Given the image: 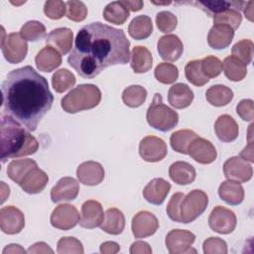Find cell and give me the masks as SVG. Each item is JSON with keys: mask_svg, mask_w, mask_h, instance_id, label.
I'll return each mask as SVG.
<instances>
[{"mask_svg": "<svg viewBox=\"0 0 254 254\" xmlns=\"http://www.w3.org/2000/svg\"><path fill=\"white\" fill-rule=\"evenodd\" d=\"M129 48L123 30L93 22L78 31L67 63L81 77L94 78L108 66L127 64Z\"/></svg>", "mask_w": 254, "mask_h": 254, "instance_id": "6da1fadb", "label": "cell"}, {"mask_svg": "<svg viewBox=\"0 0 254 254\" xmlns=\"http://www.w3.org/2000/svg\"><path fill=\"white\" fill-rule=\"evenodd\" d=\"M1 90L3 111L29 131L37 129L54 102L48 80L30 65L11 70Z\"/></svg>", "mask_w": 254, "mask_h": 254, "instance_id": "7a4b0ae2", "label": "cell"}, {"mask_svg": "<svg viewBox=\"0 0 254 254\" xmlns=\"http://www.w3.org/2000/svg\"><path fill=\"white\" fill-rule=\"evenodd\" d=\"M38 148L37 139L25 130L18 121L8 115H1L0 158L2 163L10 158L35 154Z\"/></svg>", "mask_w": 254, "mask_h": 254, "instance_id": "3957f363", "label": "cell"}, {"mask_svg": "<svg viewBox=\"0 0 254 254\" xmlns=\"http://www.w3.org/2000/svg\"><path fill=\"white\" fill-rule=\"evenodd\" d=\"M101 100V91L94 84H79L62 99V108L67 113H76L94 108Z\"/></svg>", "mask_w": 254, "mask_h": 254, "instance_id": "277c9868", "label": "cell"}, {"mask_svg": "<svg viewBox=\"0 0 254 254\" xmlns=\"http://www.w3.org/2000/svg\"><path fill=\"white\" fill-rule=\"evenodd\" d=\"M146 119L151 127L162 132H167L177 126L179 115L175 110L163 103L160 93H156L147 110Z\"/></svg>", "mask_w": 254, "mask_h": 254, "instance_id": "5b68a950", "label": "cell"}, {"mask_svg": "<svg viewBox=\"0 0 254 254\" xmlns=\"http://www.w3.org/2000/svg\"><path fill=\"white\" fill-rule=\"evenodd\" d=\"M208 204L207 194L200 190H193L184 196L180 205L183 223H190L203 213Z\"/></svg>", "mask_w": 254, "mask_h": 254, "instance_id": "8992f818", "label": "cell"}, {"mask_svg": "<svg viewBox=\"0 0 254 254\" xmlns=\"http://www.w3.org/2000/svg\"><path fill=\"white\" fill-rule=\"evenodd\" d=\"M2 34L3 37L1 40V50L5 60L10 64L21 63L27 56V41L22 38L20 33H10L6 37H4L5 33L3 28Z\"/></svg>", "mask_w": 254, "mask_h": 254, "instance_id": "52a82bcc", "label": "cell"}, {"mask_svg": "<svg viewBox=\"0 0 254 254\" xmlns=\"http://www.w3.org/2000/svg\"><path fill=\"white\" fill-rule=\"evenodd\" d=\"M236 222L235 213L221 205L215 206L208 217L209 227L219 234L231 233L236 227Z\"/></svg>", "mask_w": 254, "mask_h": 254, "instance_id": "ba28073f", "label": "cell"}, {"mask_svg": "<svg viewBox=\"0 0 254 254\" xmlns=\"http://www.w3.org/2000/svg\"><path fill=\"white\" fill-rule=\"evenodd\" d=\"M195 240V235L184 229H173L166 236V247L171 254H183L189 252H194L190 247Z\"/></svg>", "mask_w": 254, "mask_h": 254, "instance_id": "9c48e42d", "label": "cell"}, {"mask_svg": "<svg viewBox=\"0 0 254 254\" xmlns=\"http://www.w3.org/2000/svg\"><path fill=\"white\" fill-rule=\"evenodd\" d=\"M51 224L58 229L68 230L73 228L80 220L75 206L67 203L58 205L51 214Z\"/></svg>", "mask_w": 254, "mask_h": 254, "instance_id": "30bf717a", "label": "cell"}, {"mask_svg": "<svg viewBox=\"0 0 254 254\" xmlns=\"http://www.w3.org/2000/svg\"><path fill=\"white\" fill-rule=\"evenodd\" d=\"M168 153L165 141L156 136H147L139 144V154L146 162H159L163 160Z\"/></svg>", "mask_w": 254, "mask_h": 254, "instance_id": "8fae6325", "label": "cell"}, {"mask_svg": "<svg viewBox=\"0 0 254 254\" xmlns=\"http://www.w3.org/2000/svg\"><path fill=\"white\" fill-rule=\"evenodd\" d=\"M223 173L228 180L246 183L252 178L253 168L241 157H231L223 164Z\"/></svg>", "mask_w": 254, "mask_h": 254, "instance_id": "7c38bea8", "label": "cell"}, {"mask_svg": "<svg viewBox=\"0 0 254 254\" xmlns=\"http://www.w3.org/2000/svg\"><path fill=\"white\" fill-rule=\"evenodd\" d=\"M25 226V217L23 212L13 206H4L0 210V227L6 234H17Z\"/></svg>", "mask_w": 254, "mask_h": 254, "instance_id": "4fadbf2b", "label": "cell"}, {"mask_svg": "<svg viewBox=\"0 0 254 254\" xmlns=\"http://www.w3.org/2000/svg\"><path fill=\"white\" fill-rule=\"evenodd\" d=\"M132 232L135 238H145L153 235L159 228L157 217L150 211H139L132 219Z\"/></svg>", "mask_w": 254, "mask_h": 254, "instance_id": "5bb4252c", "label": "cell"}, {"mask_svg": "<svg viewBox=\"0 0 254 254\" xmlns=\"http://www.w3.org/2000/svg\"><path fill=\"white\" fill-rule=\"evenodd\" d=\"M188 155L199 164H210L216 159L217 152L211 142L197 136L190 144Z\"/></svg>", "mask_w": 254, "mask_h": 254, "instance_id": "9a60e30c", "label": "cell"}, {"mask_svg": "<svg viewBox=\"0 0 254 254\" xmlns=\"http://www.w3.org/2000/svg\"><path fill=\"white\" fill-rule=\"evenodd\" d=\"M78 191V182L71 177H64L52 188L51 198L53 202L73 200L76 198Z\"/></svg>", "mask_w": 254, "mask_h": 254, "instance_id": "2e32d148", "label": "cell"}, {"mask_svg": "<svg viewBox=\"0 0 254 254\" xmlns=\"http://www.w3.org/2000/svg\"><path fill=\"white\" fill-rule=\"evenodd\" d=\"M104 219L102 205L99 201L89 199L81 205V217L79 225L83 228H95L101 225Z\"/></svg>", "mask_w": 254, "mask_h": 254, "instance_id": "e0dca14e", "label": "cell"}, {"mask_svg": "<svg viewBox=\"0 0 254 254\" xmlns=\"http://www.w3.org/2000/svg\"><path fill=\"white\" fill-rule=\"evenodd\" d=\"M157 50L159 56L164 61L175 62L181 58L184 51V46L178 36L170 34L159 39Z\"/></svg>", "mask_w": 254, "mask_h": 254, "instance_id": "ac0fdd59", "label": "cell"}, {"mask_svg": "<svg viewBox=\"0 0 254 254\" xmlns=\"http://www.w3.org/2000/svg\"><path fill=\"white\" fill-rule=\"evenodd\" d=\"M76 176L81 184L85 186H96L104 179V169L98 162L87 161L77 167Z\"/></svg>", "mask_w": 254, "mask_h": 254, "instance_id": "d6986e66", "label": "cell"}, {"mask_svg": "<svg viewBox=\"0 0 254 254\" xmlns=\"http://www.w3.org/2000/svg\"><path fill=\"white\" fill-rule=\"evenodd\" d=\"M49 182L48 175L38 166L32 168L22 179L19 186L21 189L30 194L41 192Z\"/></svg>", "mask_w": 254, "mask_h": 254, "instance_id": "ffe728a7", "label": "cell"}, {"mask_svg": "<svg viewBox=\"0 0 254 254\" xmlns=\"http://www.w3.org/2000/svg\"><path fill=\"white\" fill-rule=\"evenodd\" d=\"M171 190V185L162 178H155L143 190L144 198L152 204H162Z\"/></svg>", "mask_w": 254, "mask_h": 254, "instance_id": "44dd1931", "label": "cell"}, {"mask_svg": "<svg viewBox=\"0 0 254 254\" xmlns=\"http://www.w3.org/2000/svg\"><path fill=\"white\" fill-rule=\"evenodd\" d=\"M234 37V30L223 24H214L207 35V44L214 50L227 48Z\"/></svg>", "mask_w": 254, "mask_h": 254, "instance_id": "7402d4cb", "label": "cell"}, {"mask_svg": "<svg viewBox=\"0 0 254 254\" xmlns=\"http://www.w3.org/2000/svg\"><path fill=\"white\" fill-rule=\"evenodd\" d=\"M73 33L68 28L54 29L46 38V43L50 47L57 49L62 55H66L72 48Z\"/></svg>", "mask_w": 254, "mask_h": 254, "instance_id": "603a6c76", "label": "cell"}, {"mask_svg": "<svg viewBox=\"0 0 254 254\" xmlns=\"http://www.w3.org/2000/svg\"><path fill=\"white\" fill-rule=\"evenodd\" d=\"M168 100L173 107L183 109L191 104L193 100V92L187 84L176 83L169 89Z\"/></svg>", "mask_w": 254, "mask_h": 254, "instance_id": "cb8c5ba5", "label": "cell"}, {"mask_svg": "<svg viewBox=\"0 0 254 254\" xmlns=\"http://www.w3.org/2000/svg\"><path fill=\"white\" fill-rule=\"evenodd\" d=\"M214 131L218 139L222 142L234 141L239 133L236 121L227 114L220 115L214 124Z\"/></svg>", "mask_w": 254, "mask_h": 254, "instance_id": "d4e9b609", "label": "cell"}, {"mask_svg": "<svg viewBox=\"0 0 254 254\" xmlns=\"http://www.w3.org/2000/svg\"><path fill=\"white\" fill-rule=\"evenodd\" d=\"M169 176L173 182L178 185H189L195 180V169L188 162L178 161L169 168Z\"/></svg>", "mask_w": 254, "mask_h": 254, "instance_id": "484cf974", "label": "cell"}, {"mask_svg": "<svg viewBox=\"0 0 254 254\" xmlns=\"http://www.w3.org/2000/svg\"><path fill=\"white\" fill-rule=\"evenodd\" d=\"M35 63L39 70L50 72L59 67L62 64V56L54 48L47 46L36 56Z\"/></svg>", "mask_w": 254, "mask_h": 254, "instance_id": "4316f807", "label": "cell"}, {"mask_svg": "<svg viewBox=\"0 0 254 254\" xmlns=\"http://www.w3.org/2000/svg\"><path fill=\"white\" fill-rule=\"evenodd\" d=\"M218 194L222 200L230 205H238L244 199V190L240 183L235 181L222 182L218 188Z\"/></svg>", "mask_w": 254, "mask_h": 254, "instance_id": "83f0119b", "label": "cell"}, {"mask_svg": "<svg viewBox=\"0 0 254 254\" xmlns=\"http://www.w3.org/2000/svg\"><path fill=\"white\" fill-rule=\"evenodd\" d=\"M100 227L103 231L111 235H118L122 233L125 227L124 214L118 208H108L104 213V219Z\"/></svg>", "mask_w": 254, "mask_h": 254, "instance_id": "f1b7e54d", "label": "cell"}, {"mask_svg": "<svg viewBox=\"0 0 254 254\" xmlns=\"http://www.w3.org/2000/svg\"><path fill=\"white\" fill-rule=\"evenodd\" d=\"M153 58L150 51L143 46H136L131 53V67L136 73H144L151 69Z\"/></svg>", "mask_w": 254, "mask_h": 254, "instance_id": "f546056e", "label": "cell"}, {"mask_svg": "<svg viewBox=\"0 0 254 254\" xmlns=\"http://www.w3.org/2000/svg\"><path fill=\"white\" fill-rule=\"evenodd\" d=\"M153 32L152 20L149 16H136L129 24L128 33L135 40L147 39Z\"/></svg>", "mask_w": 254, "mask_h": 254, "instance_id": "4dcf8cb0", "label": "cell"}, {"mask_svg": "<svg viewBox=\"0 0 254 254\" xmlns=\"http://www.w3.org/2000/svg\"><path fill=\"white\" fill-rule=\"evenodd\" d=\"M222 68L225 76L231 81H240L247 73L246 64L233 56H229L224 59Z\"/></svg>", "mask_w": 254, "mask_h": 254, "instance_id": "1f68e13d", "label": "cell"}, {"mask_svg": "<svg viewBox=\"0 0 254 254\" xmlns=\"http://www.w3.org/2000/svg\"><path fill=\"white\" fill-rule=\"evenodd\" d=\"M206 100L213 106L220 107L227 105L233 98V91L222 84H215L209 87L205 93Z\"/></svg>", "mask_w": 254, "mask_h": 254, "instance_id": "d6a6232c", "label": "cell"}, {"mask_svg": "<svg viewBox=\"0 0 254 254\" xmlns=\"http://www.w3.org/2000/svg\"><path fill=\"white\" fill-rule=\"evenodd\" d=\"M129 17V10L120 2L114 1L107 4L103 10V18L112 24L122 25Z\"/></svg>", "mask_w": 254, "mask_h": 254, "instance_id": "836d02e7", "label": "cell"}, {"mask_svg": "<svg viewBox=\"0 0 254 254\" xmlns=\"http://www.w3.org/2000/svg\"><path fill=\"white\" fill-rule=\"evenodd\" d=\"M36 166H38L37 163L32 159L13 160L7 167V175L13 182L19 185L24 176Z\"/></svg>", "mask_w": 254, "mask_h": 254, "instance_id": "e575fe53", "label": "cell"}, {"mask_svg": "<svg viewBox=\"0 0 254 254\" xmlns=\"http://www.w3.org/2000/svg\"><path fill=\"white\" fill-rule=\"evenodd\" d=\"M198 135L191 130L182 129L174 132L170 137V143L172 148L181 154H188V148L191 141Z\"/></svg>", "mask_w": 254, "mask_h": 254, "instance_id": "d590c367", "label": "cell"}, {"mask_svg": "<svg viewBox=\"0 0 254 254\" xmlns=\"http://www.w3.org/2000/svg\"><path fill=\"white\" fill-rule=\"evenodd\" d=\"M147 97V90L141 85H130L122 92V100L125 105L131 108L141 106Z\"/></svg>", "mask_w": 254, "mask_h": 254, "instance_id": "8d00e7d4", "label": "cell"}, {"mask_svg": "<svg viewBox=\"0 0 254 254\" xmlns=\"http://www.w3.org/2000/svg\"><path fill=\"white\" fill-rule=\"evenodd\" d=\"M74 74L66 68H62L57 70L52 76V85L54 89L59 92H64L75 84Z\"/></svg>", "mask_w": 254, "mask_h": 254, "instance_id": "74e56055", "label": "cell"}, {"mask_svg": "<svg viewBox=\"0 0 254 254\" xmlns=\"http://www.w3.org/2000/svg\"><path fill=\"white\" fill-rule=\"evenodd\" d=\"M185 74L187 79L195 86H202L209 80L201 70L200 60H193L189 62L185 66Z\"/></svg>", "mask_w": 254, "mask_h": 254, "instance_id": "f35d334b", "label": "cell"}, {"mask_svg": "<svg viewBox=\"0 0 254 254\" xmlns=\"http://www.w3.org/2000/svg\"><path fill=\"white\" fill-rule=\"evenodd\" d=\"M20 35L26 41L36 42L46 36V27L39 21H28L22 26Z\"/></svg>", "mask_w": 254, "mask_h": 254, "instance_id": "ab89813d", "label": "cell"}, {"mask_svg": "<svg viewBox=\"0 0 254 254\" xmlns=\"http://www.w3.org/2000/svg\"><path fill=\"white\" fill-rule=\"evenodd\" d=\"M156 79L164 84L174 83L179 77L178 67L173 64L161 63L159 64L154 71Z\"/></svg>", "mask_w": 254, "mask_h": 254, "instance_id": "60d3db41", "label": "cell"}, {"mask_svg": "<svg viewBox=\"0 0 254 254\" xmlns=\"http://www.w3.org/2000/svg\"><path fill=\"white\" fill-rule=\"evenodd\" d=\"M253 43L251 40L243 39L237 42L231 50L232 56L244 63L246 65L251 64L253 59Z\"/></svg>", "mask_w": 254, "mask_h": 254, "instance_id": "b9f144b4", "label": "cell"}, {"mask_svg": "<svg viewBox=\"0 0 254 254\" xmlns=\"http://www.w3.org/2000/svg\"><path fill=\"white\" fill-rule=\"evenodd\" d=\"M242 22V16L238 10L229 8L219 14L213 16L214 24H223L231 27L233 30H236Z\"/></svg>", "mask_w": 254, "mask_h": 254, "instance_id": "7bdbcfd3", "label": "cell"}, {"mask_svg": "<svg viewBox=\"0 0 254 254\" xmlns=\"http://www.w3.org/2000/svg\"><path fill=\"white\" fill-rule=\"evenodd\" d=\"M201 70L203 74L209 79L218 76L222 70V63L214 56H207L200 60Z\"/></svg>", "mask_w": 254, "mask_h": 254, "instance_id": "ee69618b", "label": "cell"}, {"mask_svg": "<svg viewBox=\"0 0 254 254\" xmlns=\"http://www.w3.org/2000/svg\"><path fill=\"white\" fill-rule=\"evenodd\" d=\"M83 247L81 242L74 238V237H62L58 242V248L57 252L59 254H69V253H75V254H81L83 253Z\"/></svg>", "mask_w": 254, "mask_h": 254, "instance_id": "f6af8a7d", "label": "cell"}, {"mask_svg": "<svg viewBox=\"0 0 254 254\" xmlns=\"http://www.w3.org/2000/svg\"><path fill=\"white\" fill-rule=\"evenodd\" d=\"M156 24L161 32L170 33L176 29L178 19L169 11H161L156 15Z\"/></svg>", "mask_w": 254, "mask_h": 254, "instance_id": "bcb514c9", "label": "cell"}, {"mask_svg": "<svg viewBox=\"0 0 254 254\" xmlns=\"http://www.w3.org/2000/svg\"><path fill=\"white\" fill-rule=\"evenodd\" d=\"M66 17L73 22H81L87 16V8L81 1H67Z\"/></svg>", "mask_w": 254, "mask_h": 254, "instance_id": "7dc6e473", "label": "cell"}, {"mask_svg": "<svg viewBox=\"0 0 254 254\" xmlns=\"http://www.w3.org/2000/svg\"><path fill=\"white\" fill-rule=\"evenodd\" d=\"M66 5L60 0H48L44 5V13L46 16L53 20H59L65 14Z\"/></svg>", "mask_w": 254, "mask_h": 254, "instance_id": "c3c4849f", "label": "cell"}, {"mask_svg": "<svg viewBox=\"0 0 254 254\" xmlns=\"http://www.w3.org/2000/svg\"><path fill=\"white\" fill-rule=\"evenodd\" d=\"M194 4L199 6L209 16L219 14L231 7V2L228 1H197Z\"/></svg>", "mask_w": 254, "mask_h": 254, "instance_id": "681fc988", "label": "cell"}, {"mask_svg": "<svg viewBox=\"0 0 254 254\" xmlns=\"http://www.w3.org/2000/svg\"><path fill=\"white\" fill-rule=\"evenodd\" d=\"M203 253L205 254H226L227 253V244L226 242L219 237H209L204 240Z\"/></svg>", "mask_w": 254, "mask_h": 254, "instance_id": "f907efd6", "label": "cell"}, {"mask_svg": "<svg viewBox=\"0 0 254 254\" xmlns=\"http://www.w3.org/2000/svg\"><path fill=\"white\" fill-rule=\"evenodd\" d=\"M184 196H185V194L183 192L174 193L167 205L168 216L176 222H182L181 214H180V205H181V202H182V199L184 198Z\"/></svg>", "mask_w": 254, "mask_h": 254, "instance_id": "816d5d0a", "label": "cell"}, {"mask_svg": "<svg viewBox=\"0 0 254 254\" xmlns=\"http://www.w3.org/2000/svg\"><path fill=\"white\" fill-rule=\"evenodd\" d=\"M236 112L244 121L254 119V103L252 99H242L236 106Z\"/></svg>", "mask_w": 254, "mask_h": 254, "instance_id": "f5cc1de1", "label": "cell"}, {"mask_svg": "<svg viewBox=\"0 0 254 254\" xmlns=\"http://www.w3.org/2000/svg\"><path fill=\"white\" fill-rule=\"evenodd\" d=\"M252 127L253 124H251L249 126V134H248V145L242 150V152L240 153V157L245 160V161H249L251 163L254 162V153H253V141H252Z\"/></svg>", "mask_w": 254, "mask_h": 254, "instance_id": "db71d44e", "label": "cell"}, {"mask_svg": "<svg viewBox=\"0 0 254 254\" xmlns=\"http://www.w3.org/2000/svg\"><path fill=\"white\" fill-rule=\"evenodd\" d=\"M131 254H151L152 249L147 242L144 241H136L130 247Z\"/></svg>", "mask_w": 254, "mask_h": 254, "instance_id": "11a10c76", "label": "cell"}, {"mask_svg": "<svg viewBox=\"0 0 254 254\" xmlns=\"http://www.w3.org/2000/svg\"><path fill=\"white\" fill-rule=\"evenodd\" d=\"M28 253H54V250L45 242H37L27 250Z\"/></svg>", "mask_w": 254, "mask_h": 254, "instance_id": "9f6ffc18", "label": "cell"}, {"mask_svg": "<svg viewBox=\"0 0 254 254\" xmlns=\"http://www.w3.org/2000/svg\"><path fill=\"white\" fill-rule=\"evenodd\" d=\"M119 250V244L113 241H106L100 245V252L103 254H115Z\"/></svg>", "mask_w": 254, "mask_h": 254, "instance_id": "6f0895ef", "label": "cell"}, {"mask_svg": "<svg viewBox=\"0 0 254 254\" xmlns=\"http://www.w3.org/2000/svg\"><path fill=\"white\" fill-rule=\"evenodd\" d=\"M128 10L130 11H139L143 8V1H140V0H121L120 1Z\"/></svg>", "mask_w": 254, "mask_h": 254, "instance_id": "680465c9", "label": "cell"}, {"mask_svg": "<svg viewBox=\"0 0 254 254\" xmlns=\"http://www.w3.org/2000/svg\"><path fill=\"white\" fill-rule=\"evenodd\" d=\"M26 251L18 244H10L8 245L7 247L4 248L3 250V254H7V253H12V254H15V253H25Z\"/></svg>", "mask_w": 254, "mask_h": 254, "instance_id": "91938a15", "label": "cell"}, {"mask_svg": "<svg viewBox=\"0 0 254 254\" xmlns=\"http://www.w3.org/2000/svg\"><path fill=\"white\" fill-rule=\"evenodd\" d=\"M253 6H254V2L248 1L245 3V7H243V12L245 17L251 22L253 21Z\"/></svg>", "mask_w": 254, "mask_h": 254, "instance_id": "94428289", "label": "cell"}, {"mask_svg": "<svg viewBox=\"0 0 254 254\" xmlns=\"http://www.w3.org/2000/svg\"><path fill=\"white\" fill-rule=\"evenodd\" d=\"M1 188H2V198H1V203H3L5 201V199L9 196L10 194V189L8 186L5 187L4 190V182H1Z\"/></svg>", "mask_w": 254, "mask_h": 254, "instance_id": "6125c7cd", "label": "cell"}, {"mask_svg": "<svg viewBox=\"0 0 254 254\" xmlns=\"http://www.w3.org/2000/svg\"><path fill=\"white\" fill-rule=\"evenodd\" d=\"M154 4H159V5H163V4H165V5H168V4H171V1H168V2H153Z\"/></svg>", "mask_w": 254, "mask_h": 254, "instance_id": "be15d7a7", "label": "cell"}]
</instances>
